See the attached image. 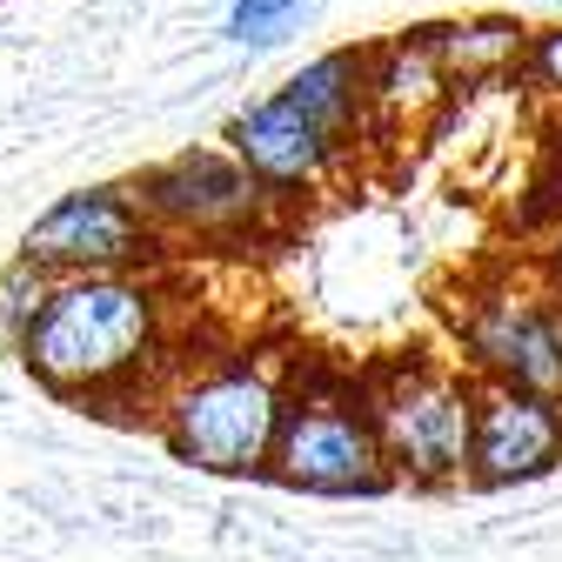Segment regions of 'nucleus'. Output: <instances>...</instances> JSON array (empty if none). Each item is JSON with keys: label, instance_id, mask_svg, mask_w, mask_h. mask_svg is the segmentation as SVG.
Instances as JSON below:
<instances>
[{"label": "nucleus", "instance_id": "nucleus-1", "mask_svg": "<svg viewBox=\"0 0 562 562\" xmlns=\"http://www.w3.org/2000/svg\"><path fill=\"white\" fill-rule=\"evenodd\" d=\"M188 348V302L175 268H121V274H47L34 315L14 328L21 369L81 408L155 402L168 369Z\"/></svg>", "mask_w": 562, "mask_h": 562}, {"label": "nucleus", "instance_id": "nucleus-2", "mask_svg": "<svg viewBox=\"0 0 562 562\" xmlns=\"http://www.w3.org/2000/svg\"><path fill=\"white\" fill-rule=\"evenodd\" d=\"M302 356H281L261 341H222V348H181V362L148 402L155 436L175 462L201 475H268L274 429L289 408Z\"/></svg>", "mask_w": 562, "mask_h": 562}, {"label": "nucleus", "instance_id": "nucleus-3", "mask_svg": "<svg viewBox=\"0 0 562 562\" xmlns=\"http://www.w3.org/2000/svg\"><path fill=\"white\" fill-rule=\"evenodd\" d=\"M268 475L281 488H295V496H328V503H362V496L395 488L369 395H362V369L295 362Z\"/></svg>", "mask_w": 562, "mask_h": 562}, {"label": "nucleus", "instance_id": "nucleus-4", "mask_svg": "<svg viewBox=\"0 0 562 562\" xmlns=\"http://www.w3.org/2000/svg\"><path fill=\"white\" fill-rule=\"evenodd\" d=\"M449 341L475 389H529L562 402V295L529 261L462 281L449 302Z\"/></svg>", "mask_w": 562, "mask_h": 562}, {"label": "nucleus", "instance_id": "nucleus-5", "mask_svg": "<svg viewBox=\"0 0 562 562\" xmlns=\"http://www.w3.org/2000/svg\"><path fill=\"white\" fill-rule=\"evenodd\" d=\"M362 395L389 456L395 488H462L469 482V429L475 382L456 356H389L362 369Z\"/></svg>", "mask_w": 562, "mask_h": 562}, {"label": "nucleus", "instance_id": "nucleus-6", "mask_svg": "<svg viewBox=\"0 0 562 562\" xmlns=\"http://www.w3.org/2000/svg\"><path fill=\"white\" fill-rule=\"evenodd\" d=\"M140 215L155 222V235L175 248H255L289 228L281 207L228 148H181L155 168H140L134 181Z\"/></svg>", "mask_w": 562, "mask_h": 562}, {"label": "nucleus", "instance_id": "nucleus-7", "mask_svg": "<svg viewBox=\"0 0 562 562\" xmlns=\"http://www.w3.org/2000/svg\"><path fill=\"white\" fill-rule=\"evenodd\" d=\"M21 261L34 274H121V268H161L175 261L155 222L140 215L127 181H88L54 194L34 228L21 235Z\"/></svg>", "mask_w": 562, "mask_h": 562}, {"label": "nucleus", "instance_id": "nucleus-8", "mask_svg": "<svg viewBox=\"0 0 562 562\" xmlns=\"http://www.w3.org/2000/svg\"><path fill=\"white\" fill-rule=\"evenodd\" d=\"M228 155L289 207L302 201H322L328 188H341L348 175H356V161H362V148H348L341 134H328L308 108H295L289 94H261V101H248L235 121H228Z\"/></svg>", "mask_w": 562, "mask_h": 562}, {"label": "nucleus", "instance_id": "nucleus-9", "mask_svg": "<svg viewBox=\"0 0 562 562\" xmlns=\"http://www.w3.org/2000/svg\"><path fill=\"white\" fill-rule=\"evenodd\" d=\"M562 469V402L529 389H475L469 482L462 488H529Z\"/></svg>", "mask_w": 562, "mask_h": 562}, {"label": "nucleus", "instance_id": "nucleus-10", "mask_svg": "<svg viewBox=\"0 0 562 562\" xmlns=\"http://www.w3.org/2000/svg\"><path fill=\"white\" fill-rule=\"evenodd\" d=\"M362 67H369V121H375V140H395L422 121H436L449 101H456V81L442 75L436 47L415 34H395L382 47H362Z\"/></svg>", "mask_w": 562, "mask_h": 562}, {"label": "nucleus", "instance_id": "nucleus-11", "mask_svg": "<svg viewBox=\"0 0 562 562\" xmlns=\"http://www.w3.org/2000/svg\"><path fill=\"white\" fill-rule=\"evenodd\" d=\"M295 108H308L328 134H341L348 148H375V121H369V67L362 47H328L315 60H302L289 81H281Z\"/></svg>", "mask_w": 562, "mask_h": 562}, {"label": "nucleus", "instance_id": "nucleus-12", "mask_svg": "<svg viewBox=\"0 0 562 562\" xmlns=\"http://www.w3.org/2000/svg\"><path fill=\"white\" fill-rule=\"evenodd\" d=\"M422 41L436 47L442 75L462 88H496V81H516L522 67V47H529V27L516 14H462V21H436L422 27Z\"/></svg>", "mask_w": 562, "mask_h": 562}, {"label": "nucleus", "instance_id": "nucleus-13", "mask_svg": "<svg viewBox=\"0 0 562 562\" xmlns=\"http://www.w3.org/2000/svg\"><path fill=\"white\" fill-rule=\"evenodd\" d=\"M322 0H222V41L228 47H281V41H295L308 21H315Z\"/></svg>", "mask_w": 562, "mask_h": 562}, {"label": "nucleus", "instance_id": "nucleus-14", "mask_svg": "<svg viewBox=\"0 0 562 562\" xmlns=\"http://www.w3.org/2000/svg\"><path fill=\"white\" fill-rule=\"evenodd\" d=\"M516 88H522L536 108L562 114V21H549V27H529L522 67H516Z\"/></svg>", "mask_w": 562, "mask_h": 562}, {"label": "nucleus", "instance_id": "nucleus-15", "mask_svg": "<svg viewBox=\"0 0 562 562\" xmlns=\"http://www.w3.org/2000/svg\"><path fill=\"white\" fill-rule=\"evenodd\" d=\"M529 268L549 281V289L562 295V222L549 228V235H536V248H529Z\"/></svg>", "mask_w": 562, "mask_h": 562}]
</instances>
